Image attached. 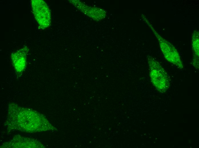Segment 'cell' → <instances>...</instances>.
<instances>
[{"instance_id": "2", "label": "cell", "mask_w": 199, "mask_h": 148, "mask_svg": "<svg viewBox=\"0 0 199 148\" xmlns=\"http://www.w3.org/2000/svg\"><path fill=\"white\" fill-rule=\"evenodd\" d=\"M149 25L158 39L161 50L165 58L178 68L182 69L184 66L177 50L173 45L159 35L151 25Z\"/></svg>"}, {"instance_id": "6", "label": "cell", "mask_w": 199, "mask_h": 148, "mask_svg": "<svg viewBox=\"0 0 199 148\" xmlns=\"http://www.w3.org/2000/svg\"><path fill=\"white\" fill-rule=\"evenodd\" d=\"M192 48L193 52L192 63L197 69L199 68V32L194 31L192 35Z\"/></svg>"}, {"instance_id": "3", "label": "cell", "mask_w": 199, "mask_h": 148, "mask_svg": "<svg viewBox=\"0 0 199 148\" xmlns=\"http://www.w3.org/2000/svg\"><path fill=\"white\" fill-rule=\"evenodd\" d=\"M31 6L35 18L41 28L45 29L51 23V13L46 3L42 0H32Z\"/></svg>"}, {"instance_id": "1", "label": "cell", "mask_w": 199, "mask_h": 148, "mask_svg": "<svg viewBox=\"0 0 199 148\" xmlns=\"http://www.w3.org/2000/svg\"><path fill=\"white\" fill-rule=\"evenodd\" d=\"M151 81L160 92L166 91L170 86V78L160 63L151 56L148 57Z\"/></svg>"}, {"instance_id": "5", "label": "cell", "mask_w": 199, "mask_h": 148, "mask_svg": "<svg viewBox=\"0 0 199 148\" xmlns=\"http://www.w3.org/2000/svg\"><path fill=\"white\" fill-rule=\"evenodd\" d=\"M12 61L16 70L20 72L24 69L26 63L25 52L19 50L11 56Z\"/></svg>"}, {"instance_id": "4", "label": "cell", "mask_w": 199, "mask_h": 148, "mask_svg": "<svg viewBox=\"0 0 199 148\" xmlns=\"http://www.w3.org/2000/svg\"><path fill=\"white\" fill-rule=\"evenodd\" d=\"M69 1L79 10L94 20H101L106 16V12L102 9L89 7L78 0Z\"/></svg>"}]
</instances>
